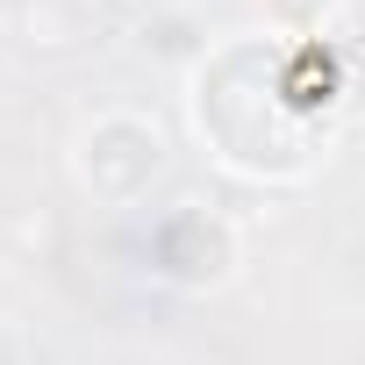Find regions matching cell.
I'll use <instances>...</instances> for the list:
<instances>
[{
	"instance_id": "cell-1",
	"label": "cell",
	"mask_w": 365,
	"mask_h": 365,
	"mask_svg": "<svg viewBox=\"0 0 365 365\" xmlns=\"http://www.w3.org/2000/svg\"><path fill=\"white\" fill-rule=\"evenodd\" d=\"M108 165H129L136 187H150V179L165 172V136H158L143 115H101V122L79 136V179L101 187Z\"/></svg>"
}]
</instances>
